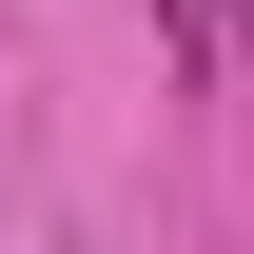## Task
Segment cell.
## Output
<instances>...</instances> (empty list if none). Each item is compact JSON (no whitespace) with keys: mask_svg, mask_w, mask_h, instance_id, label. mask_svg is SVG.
<instances>
[{"mask_svg":"<svg viewBox=\"0 0 254 254\" xmlns=\"http://www.w3.org/2000/svg\"><path fill=\"white\" fill-rule=\"evenodd\" d=\"M235 39H254V0H215V39H195V78H215V59H235Z\"/></svg>","mask_w":254,"mask_h":254,"instance_id":"1","label":"cell"}]
</instances>
